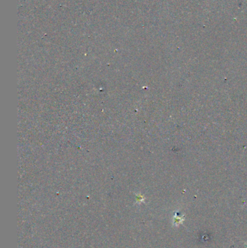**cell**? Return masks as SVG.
<instances>
[{"mask_svg": "<svg viewBox=\"0 0 247 248\" xmlns=\"http://www.w3.org/2000/svg\"><path fill=\"white\" fill-rule=\"evenodd\" d=\"M246 248H247V243H246Z\"/></svg>", "mask_w": 247, "mask_h": 248, "instance_id": "7a4b0ae2", "label": "cell"}, {"mask_svg": "<svg viewBox=\"0 0 247 248\" xmlns=\"http://www.w3.org/2000/svg\"><path fill=\"white\" fill-rule=\"evenodd\" d=\"M184 220H185L184 215L180 216V215H178V213H175L173 217V225L175 226H178L179 225L183 224V221Z\"/></svg>", "mask_w": 247, "mask_h": 248, "instance_id": "6da1fadb", "label": "cell"}]
</instances>
